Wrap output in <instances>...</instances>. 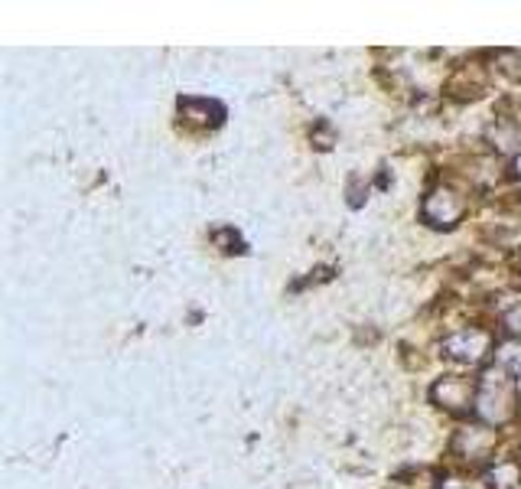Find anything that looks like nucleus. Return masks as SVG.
<instances>
[{
	"instance_id": "f257e3e1",
	"label": "nucleus",
	"mask_w": 521,
	"mask_h": 489,
	"mask_svg": "<svg viewBox=\"0 0 521 489\" xmlns=\"http://www.w3.org/2000/svg\"><path fill=\"white\" fill-rule=\"evenodd\" d=\"M476 411L489 424H502L512 414V389L505 382V369H489L483 379V391L476 398Z\"/></svg>"
},
{
	"instance_id": "f8f14e48",
	"label": "nucleus",
	"mask_w": 521,
	"mask_h": 489,
	"mask_svg": "<svg viewBox=\"0 0 521 489\" xmlns=\"http://www.w3.org/2000/svg\"><path fill=\"white\" fill-rule=\"evenodd\" d=\"M515 176H521V153L515 157Z\"/></svg>"
},
{
	"instance_id": "0eeeda50",
	"label": "nucleus",
	"mask_w": 521,
	"mask_h": 489,
	"mask_svg": "<svg viewBox=\"0 0 521 489\" xmlns=\"http://www.w3.org/2000/svg\"><path fill=\"white\" fill-rule=\"evenodd\" d=\"M499 369L521 375V343H505L499 349Z\"/></svg>"
},
{
	"instance_id": "1a4fd4ad",
	"label": "nucleus",
	"mask_w": 521,
	"mask_h": 489,
	"mask_svg": "<svg viewBox=\"0 0 521 489\" xmlns=\"http://www.w3.org/2000/svg\"><path fill=\"white\" fill-rule=\"evenodd\" d=\"M212 111H215V108L205 105V101H186V105H182V115H186L189 121H199V124L209 121L205 115H212Z\"/></svg>"
},
{
	"instance_id": "423d86ee",
	"label": "nucleus",
	"mask_w": 521,
	"mask_h": 489,
	"mask_svg": "<svg viewBox=\"0 0 521 489\" xmlns=\"http://www.w3.org/2000/svg\"><path fill=\"white\" fill-rule=\"evenodd\" d=\"M489 480H492V486H495V489H512L515 483L521 480V473H518V466H515V463H499L495 470H492Z\"/></svg>"
},
{
	"instance_id": "39448f33",
	"label": "nucleus",
	"mask_w": 521,
	"mask_h": 489,
	"mask_svg": "<svg viewBox=\"0 0 521 489\" xmlns=\"http://www.w3.org/2000/svg\"><path fill=\"white\" fill-rule=\"evenodd\" d=\"M492 443H495V434H492V431H483V428H466V431H460V437H456V447L473 460L485 457V453L492 451Z\"/></svg>"
},
{
	"instance_id": "7ed1b4c3",
	"label": "nucleus",
	"mask_w": 521,
	"mask_h": 489,
	"mask_svg": "<svg viewBox=\"0 0 521 489\" xmlns=\"http://www.w3.org/2000/svg\"><path fill=\"white\" fill-rule=\"evenodd\" d=\"M489 333L483 329H463V333H453V337L443 343V352L450 359H460V362H479L489 352Z\"/></svg>"
},
{
	"instance_id": "ddd939ff",
	"label": "nucleus",
	"mask_w": 521,
	"mask_h": 489,
	"mask_svg": "<svg viewBox=\"0 0 521 489\" xmlns=\"http://www.w3.org/2000/svg\"><path fill=\"white\" fill-rule=\"evenodd\" d=\"M515 389H518V395H521V375H518V385H515Z\"/></svg>"
},
{
	"instance_id": "20e7f679",
	"label": "nucleus",
	"mask_w": 521,
	"mask_h": 489,
	"mask_svg": "<svg viewBox=\"0 0 521 489\" xmlns=\"http://www.w3.org/2000/svg\"><path fill=\"white\" fill-rule=\"evenodd\" d=\"M433 401L450 411H463V408L473 405V385L466 379H443V382L433 385Z\"/></svg>"
},
{
	"instance_id": "6e6552de",
	"label": "nucleus",
	"mask_w": 521,
	"mask_h": 489,
	"mask_svg": "<svg viewBox=\"0 0 521 489\" xmlns=\"http://www.w3.org/2000/svg\"><path fill=\"white\" fill-rule=\"evenodd\" d=\"M492 138H495V144H499L502 151H518V147H521V134H518V130L495 128V130H492Z\"/></svg>"
},
{
	"instance_id": "9d476101",
	"label": "nucleus",
	"mask_w": 521,
	"mask_h": 489,
	"mask_svg": "<svg viewBox=\"0 0 521 489\" xmlns=\"http://www.w3.org/2000/svg\"><path fill=\"white\" fill-rule=\"evenodd\" d=\"M440 489H485L483 483H476V480H443L440 483Z\"/></svg>"
},
{
	"instance_id": "9b49d317",
	"label": "nucleus",
	"mask_w": 521,
	"mask_h": 489,
	"mask_svg": "<svg viewBox=\"0 0 521 489\" xmlns=\"http://www.w3.org/2000/svg\"><path fill=\"white\" fill-rule=\"evenodd\" d=\"M505 327L512 329L515 337H521V307H518V310H512V314L505 317Z\"/></svg>"
},
{
	"instance_id": "f03ea898",
	"label": "nucleus",
	"mask_w": 521,
	"mask_h": 489,
	"mask_svg": "<svg viewBox=\"0 0 521 489\" xmlns=\"http://www.w3.org/2000/svg\"><path fill=\"white\" fill-rule=\"evenodd\" d=\"M463 199L456 196L453 190H433L431 196L423 199V219L433 222V225H443V229H450V225H456L463 215Z\"/></svg>"
}]
</instances>
